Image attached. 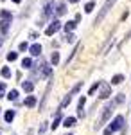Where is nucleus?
I'll use <instances>...</instances> for the list:
<instances>
[{
    "label": "nucleus",
    "instance_id": "23",
    "mask_svg": "<svg viewBox=\"0 0 131 135\" xmlns=\"http://www.w3.org/2000/svg\"><path fill=\"white\" fill-rule=\"evenodd\" d=\"M0 74H2V78H11V69L9 67H2V70H0Z\"/></svg>",
    "mask_w": 131,
    "mask_h": 135
},
{
    "label": "nucleus",
    "instance_id": "22",
    "mask_svg": "<svg viewBox=\"0 0 131 135\" xmlns=\"http://www.w3.org/2000/svg\"><path fill=\"white\" fill-rule=\"evenodd\" d=\"M59 61H61L59 52H52V56H51V63H52V65H58Z\"/></svg>",
    "mask_w": 131,
    "mask_h": 135
},
{
    "label": "nucleus",
    "instance_id": "5",
    "mask_svg": "<svg viewBox=\"0 0 131 135\" xmlns=\"http://www.w3.org/2000/svg\"><path fill=\"white\" fill-rule=\"evenodd\" d=\"M54 6H56L54 0H52V2H47V4L43 6V9H41V20H49L52 15H54Z\"/></svg>",
    "mask_w": 131,
    "mask_h": 135
},
{
    "label": "nucleus",
    "instance_id": "7",
    "mask_svg": "<svg viewBox=\"0 0 131 135\" xmlns=\"http://www.w3.org/2000/svg\"><path fill=\"white\" fill-rule=\"evenodd\" d=\"M110 95H111V86L108 83L101 81V86H99V97H101V99H108Z\"/></svg>",
    "mask_w": 131,
    "mask_h": 135
},
{
    "label": "nucleus",
    "instance_id": "16",
    "mask_svg": "<svg viewBox=\"0 0 131 135\" xmlns=\"http://www.w3.org/2000/svg\"><path fill=\"white\" fill-rule=\"evenodd\" d=\"M84 103H86V97L83 95V97L79 99V104H77V110H79V117H84V110H83V108H84Z\"/></svg>",
    "mask_w": 131,
    "mask_h": 135
},
{
    "label": "nucleus",
    "instance_id": "26",
    "mask_svg": "<svg viewBox=\"0 0 131 135\" xmlns=\"http://www.w3.org/2000/svg\"><path fill=\"white\" fill-rule=\"evenodd\" d=\"M29 47H31V45L27 42H22L20 45H18V51H20V52H25V51H29Z\"/></svg>",
    "mask_w": 131,
    "mask_h": 135
},
{
    "label": "nucleus",
    "instance_id": "21",
    "mask_svg": "<svg viewBox=\"0 0 131 135\" xmlns=\"http://www.w3.org/2000/svg\"><path fill=\"white\" fill-rule=\"evenodd\" d=\"M61 121H63V117H61V114L58 112V115H56V119H54V123H52L51 128H52V130H56V128H58V126L61 124Z\"/></svg>",
    "mask_w": 131,
    "mask_h": 135
},
{
    "label": "nucleus",
    "instance_id": "6",
    "mask_svg": "<svg viewBox=\"0 0 131 135\" xmlns=\"http://www.w3.org/2000/svg\"><path fill=\"white\" fill-rule=\"evenodd\" d=\"M67 13H68V9H67V2L58 0V2H56V6H54V16H56V18H59V16H65Z\"/></svg>",
    "mask_w": 131,
    "mask_h": 135
},
{
    "label": "nucleus",
    "instance_id": "34",
    "mask_svg": "<svg viewBox=\"0 0 131 135\" xmlns=\"http://www.w3.org/2000/svg\"><path fill=\"white\" fill-rule=\"evenodd\" d=\"M111 133H113V132H111L110 128H108V130H104V135H111Z\"/></svg>",
    "mask_w": 131,
    "mask_h": 135
},
{
    "label": "nucleus",
    "instance_id": "36",
    "mask_svg": "<svg viewBox=\"0 0 131 135\" xmlns=\"http://www.w3.org/2000/svg\"><path fill=\"white\" fill-rule=\"evenodd\" d=\"M11 2H14V4H22V0H11Z\"/></svg>",
    "mask_w": 131,
    "mask_h": 135
},
{
    "label": "nucleus",
    "instance_id": "33",
    "mask_svg": "<svg viewBox=\"0 0 131 135\" xmlns=\"http://www.w3.org/2000/svg\"><path fill=\"white\" fill-rule=\"evenodd\" d=\"M29 36H31V40H36V38H38V34H36L34 31H32V32H29Z\"/></svg>",
    "mask_w": 131,
    "mask_h": 135
},
{
    "label": "nucleus",
    "instance_id": "4",
    "mask_svg": "<svg viewBox=\"0 0 131 135\" xmlns=\"http://www.w3.org/2000/svg\"><path fill=\"white\" fill-rule=\"evenodd\" d=\"M61 27H63V25H61L59 18H54V20H52L51 23L47 25V29H45V34H47V36H54L56 32H59V31H61Z\"/></svg>",
    "mask_w": 131,
    "mask_h": 135
},
{
    "label": "nucleus",
    "instance_id": "19",
    "mask_svg": "<svg viewBox=\"0 0 131 135\" xmlns=\"http://www.w3.org/2000/svg\"><path fill=\"white\" fill-rule=\"evenodd\" d=\"M93 9H95V2H93V0H90V2H86V4H84V13H86V15L92 13Z\"/></svg>",
    "mask_w": 131,
    "mask_h": 135
},
{
    "label": "nucleus",
    "instance_id": "24",
    "mask_svg": "<svg viewBox=\"0 0 131 135\" xmlns=\"http://www.w3.org/2000/svg\"><path fill=\"white\" fill-rule=\"evenodd\" d=\"M16 60H18V52L11 51L9 54H7V61H16Z\"/></svg>",
    "mask_w": 131,
    "mask_h": 135
},
{
    "label": "nucleus",
    "instance_id": "27",
    "mask_svg": "<svg viewBox=\"0 0 131 135\" xmlns=\"http://www.w3.org/2000/svg\"><path fill=\"white\" fill-rule=\"evenodd\" d=\"M74 97L72 94H67V97L63 99V103H61V108H65V106H68V103H70V99Z\"/></svg>",
    "mask_w": 131,
    "mask_h": 135
},
{
    "label": "nucleus",
    "instance_id": "13",
    "mask_svg": "<svg viewBox=\"0 0 131 135\" xmlns=\"http://www.w3.org/2000/svg\"><path fill=\"white\" fill-rule=\"evenodd\" d=\"M23 104L29 106V108H34V106H36V97H34V95H27L25 101H23Z\"/></svg>",
    "mask_w": 131,
    "mask_h": 135
},
{
    "label": "nucleus",
    "instance_id": "32",
    "mask_svg": "<svg viewBox=\"0 0 131 135\" xmlns=\"http://www.w3.org/2000/svg\"><path fill=\"white\" fill-rule=\"evenodd\" d=\"M47 123H43V126H40V130H38V132H40V133H45V132H47Z\"/></svg>",
    "mask_w": 131,
    "mask_h": 135
},
{
    "label": "nucleus",
    "instance_id": "11",
    "mask_svg": "<svg viewBox=\"0 0 131 135\" xmlns=\"http://www.w3.org/2000/svg\"><path fill=\"white\" fill-rule=\"evenodd\" d=\"M75 27H77V22H75V20H70V22H67V23L63 25V29H65L67 32H74Z\"/></svg>",
    "mask_w": 131,
    "mask_h": 135
},
{
    "label": "nucleus",
    "instance_id": "14",
    "mask_svg": "<svg viewBox=\"0 0 131 135\" xmlns=\"http://www.w3.org/2000/svg\"><path fill=\"white\" fill-rule=\"evenodd\" d=\"M22 88H23V90H25V92L29 94V92H32V90H34V83H32V81H29V79H27V81H23V83H22Z\"/></svg>",
    "mask_w": 131,
    "mask_h": 135
},
{
    "label": "nucleus",
    "instance_id": "3",
    "mask_svg": "<svg viewBox=\"0 0 131 135\" xmlns=\"http://www.w3.org/2000/svg\"><path fill=\"white\" fill-rule=\"evenodd\" d=\"M124 123H126L124 115H115V117L111 119V123H110V130L113 133H115V132H120L122 128H124Z\"/></svg>",
    "mask_w": 131,
    "mask_h": 135
},
{
    "label": "nucleus",
    "instance_id": "17",
    "mask_svg": "<svg viewBox=\"0 0 131 135\" xmlns=\"http://www.w3.org/2000/svg\"><path fill=\"white\" fill-rule=\"evenodd\" d=\"M75 123H77V119H75V117H67V119L63 121V126L72 128V126H75Z\"/></svg>",
    "mask_w": 131,
    "mask_h": 135
},
{
    "label": "nucleus",
    "instance_id": "37",
    "mask_svg": "<svg viewBox=\"0 0 131 135\" xmlns=\"http://www.w3.org/2000/svg\"><path fill=\"white\" fill-rule=\"evenodd\" d=\"M0 45H2V38H0Z\"/></svg>",
    "mask_w": 131,
    "mask_h": 135
},
{
    "label": "nucleus",
    "instance_id": "15",
    "mask_svg": "<svg viewBox=\"0 0 131 135\" xmlns=\"http://www.w3.org/2000/svg\"><path fill=\"white\" fill-rule=\"evenodd\" d=\"M0 20H13V13L7 9H2L0 11Z\"/></svg>",
    "mask_w": 131,
    "mask_h": 135
},
{
    "label": "nucleus",
    "instance_id": "29",
    "mask_svg": "<svg viewBox=\"0 0 131 135\" xmlns=\"http://www.w3.org/2000/svg\"><path fill=\"white\" fill-rule=\"evenodd\" d=\"M67 42L68 43H75V34H74V32H67Z\"/></svg>",
    "mask_w": 131,
    "mask_h": 135
},
{
    "label": "nucleus",
    "instance_id": "25",
    "mask_svg": "<svg viewBox=\"0 0 131 135\" xmlns=\"http://www.w3.org/2000/svg\"><path fill=\"white\" fill-rule=\"evenodd\" d=\"M7 99H9V101H16V99H18V90H11V92L7 94Z\"/></svg>",
    "mask_w": 131,
    "mask_h": 135
},
{
    "label": "nucleus",
    "instance_id": "2",
    "mask_svg": "<svg viewBox=\"0 0 131 135\" xmlns=\"http://www.w3.org/2000/svg\"><path fill=\"white\" fill-rule=\"evenodd\" d=\"M113 106H115V101L108 103V106H104V108H102V114H101V117H99L97 128H99V126H104V124H106V121H108V119L111 117V114H113Z\"/></svg>",
    "mask_w": 131,
    "mask_h": 135
},
{
    "label": "nucleus",
    "instance_id": "30",
    "mask_svg": "<svg viewBox=\"0 0 131 135\" xmlns=\"http://www.w3.org/2000/svg\"><path fill=\"white\" fill-rule=\"evenodd\" d=\"M124 101H126V97H124V94H119V97L115 99V104H122Z\"/></svg>",
    "mask_w": 131,
    "mask_h": 135
},
{
    "label": "nucleus",
    "instance_id": "8",
    "mask_svg": "<svg viewBox=\"0 0 131 135\" xmlns=\"http://www.w3.org/2000/svg\"><path fill=\"white\" fill-rule=\"evenodd\" d=\"M41 51H43V47H41V43H32L29 47V52H31V56H40Z\"/></svg>",
    "mask_w": 131,
    "mask_h": 135
},
{
    "label": "nucleus",
    "instance_id": "9",
    "mask_svg": "<svg viewBox=\"0 0 131 135\" xmlns=\"http://www.w3.org/2000/svg\"><path fill=\"white\" fill-rule=\"evenodd\" d=\"M40 67H41V70H40V72H41V76H43V78H49V76L52 74V69H51V65H49V63H45V61H43V63L40 65Z\"/></svg>",
    "mask_w": 131,
    "mask_h": 135
},
{
    "label": "nucleus",
    "instance_id": "35",
    "mask_svg": "<svg viewBox=\"0 0 131 135\" xmlns=\"http://www.w3.org/2000/svg\"><path fill=\"white\" fill-rule=\"evenodd\" d=\"M79 0H68V4H77Z\"/></svg>",
    "mask_w": 131,
    "mask_h": 135
},
{
    "label": "nucleus",
    "instance_id": "28",
    "mask_svg": "<svg viewBox=\"0 0 131 135\" xmlns=\"http://www.w3.org/2000/svg\"><path fill=\"white\" fill-rule=\"evenodd\" d=\"M99 86H101V81H97L95 85H92V88L88 90V94H90V95H92V94H95L97 90H99Z\"/></svg>",
    "mask_w": 131,
    "mask_h": 135
},
{
    "label": "nucleus",
    "instance_id": "38",
    "mask_svg": "<svg viewBox=\"0 0 131 135\" xmlns=\"http://www.w3.org/2000/svg\"><path fill=\"white\" fill-rule=\"evenodd\" d=\"M68 135H72V133H68Z\"/></svg>",
    "mask_w": 131,
    "mask_h": 135
},
{
    "label": "nucleus",
    "instance_id": "12",
    "mask_svg": "<svg viewBox=\"0 0 131 135\" xmlns=\"http://www.w3.org/2000/svg\"><path fill=\"white\" fill-rule=\"evenodd\" d=\"M34 67V61L31 60V58H23L22 60V69H25V70H31Z\"/></svg>",
    "mask_w": 131,
    "mask_h": 135
},
{
    "label": "nucleus",
    "instance_id": "31",
    "mask_svg": "<svg viewBox=\"0 0 131 135\" xmlns=\"http://www.w3.org/2000/svg\"><path fill=\"white\" fill-rule=\"evenodd\" d=\"M6 94V83H0V97H4Z\"/></svg>",
    "mask_w": 131,
    "mask_h": 135
},
{
    "label": "nucleus",
    "instance_id": "1",
    "mask_svg": "<svg viewBox=\"0 0 131 135\" xmlns=\"http://www.w3.org/2000/svg\"><path fill=\"white\" fill-rule=\"evenodd\" d=\"M115 4H117V0H106V2H104V6L99 9L97 16H95V20H93V27H97V25H99V23H101V22L106 18V15L111 11V7H113Z\"/></svg>",
    "mask_w": 131,
    "mask_h": 135
},
{
    "label": "nucleus",
    "instance_id": "20",
    "mask_svg": "<svg viewBox=\"0 0 131 135\" xmlns=\"http://www.w3.org/2000/svg\"><path fill=\"white\" fill-rule=\"evenodd\" d=\"M4 119H6V123H13V119H14V110H7L6 115H4Z\"/></svg>",
    "mask_w": 131,
    "mask_h": 135
},
{
    "label": "nucleus",
    "instance_id": "10",
    "mask_svg": "<svg viewBox=\"0 0 131 135\" xmlns=\"http://www.w3.org/2000/svg\"><path fill=\"white\" fill-rule=\"evenodd\" d=\"M11 22L13 20H0V32L2 34H7V31L11 27Z\"/></svg>",
    "mask_w": 131,
    "mask_h": 135
},
{
    "label": "nucleus",
    "instance_id": "18",
    "mask_svg": "<svg viewBox=\"0 0 131 135\" xmlns=\"http://www.w3.org/2000/svg\"><path fill=\"white\" fill-rule=\"evenodd\" d=\"M122 81H124V74H115L111 78V85H120Z\"/></svg>",
    "mask_w": 131,
    "mask_h": 135
}]
</instances>
